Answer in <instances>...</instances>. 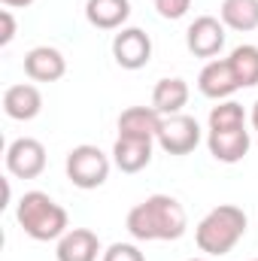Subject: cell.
<instances>
[{"mask_svg": "<svg viewBox=\"0 0 258 261\" xmlns=\"http://www.w3.org/2000/svg\"><path fill=\"white\" fill-rule=\"evenodd\" d=\"M125 228L134 240L152 243V240H179L189 228V216L183 203L173 195H149L131 206Z\"/></svg>", "mask_w": 258, "mask_h": 261, "instance_id": "1", "label": "cell"}, {"mask_svg": "<svg viewBox=\"0 0 258 261\" xmlns=\"http://www.w3.org/2000/svg\"><path fill=\"white\" fill-rule=\"evenodd\" d=\"M246 228H249V219L237 203H219L197 222L194 243L200 252L219 258V255H228L246 237Z\"/></svg>", "mask_w": 258, "mask_h": 261, "instance_id": "2", "label": "cell"}, {"mask_svg": "<svg viewBox=\"0 0 258 261\" xmlns=\"http://www.w3.org/2000/svg\"><path fill=\"white\" fill-rule=\"evenodd\" d=\"M15 222L31 240H40V243L61 240L70 231L67 210L46 192H24L15 206Z\"/></svg>", "mask_w": 258, "mask_h": 261, "instance_id": "3", "label": "cell"}, {"mask_svg": "<svg viewBox=\"0 0 258 261\" xmlns=\"http://www.w3.org/2000/svg\"><path fill=\"white\" fill-rule=\"evenodd\" d=\"M110 155H104L97 146L91 143H82V146H73L67 152L64 170L67 179L82 189V192H91V189H100L107 179H110Z\"/></svg>", "mask_w": 258, "mask_h": 261, "instance_id": "4", "label": "cell"}, {"mask_svg": "<svg viewBox=\"0 0 258 261\" xmlns=\"http://www.w3.org/2000/svg\"><path fill=\"white\" fill-rule=\"evenodd\" d=\"M155 143H158L167 155H189V152L197 149V143H200V125H197L194 116H186V113L164 116Z\"/></svg>", "mask_w": 258, "mask_h": 261, "instance_id": "5", "label": "cell"}, {"mask_svg": "<svg viewBox=\"0 0 258 261\" xmlns=\"http://www.w3.org/2000/svg\"><path fill=\"white\" fill-rule=\"evenodd\" d=\"M6 170L15 179H37L46 170V146L34 137H18L6 146Z\"/></svg>", "mask_w": 258, "mask_h": 261, "instance_id": "6", "label": "cell"}, {"mask_svg": "<svg viewBox=\"0 0 258 261\" xmlns=\"http://www.w3.org/2000/svg\"><path fill=\"white\" fill-rule=\"evenodd\" d=\"M113 58L122 70H143L152 61V40L143 28H122L113 37Z\"/></svg>", "mask_w": 258, "mask_h": 261, "instance_id": "7", "label": "cell"}, {"mask_svg": "<svg viewBox=\"0 0 258 261\" xmlns=\"http://www.w3.org/2000/svg\"><path fill=\"white\" fill-rule=\"evenodd\" d=\"M186 46L194 58H216L225 49V24L216 15H197L186 31Z\"/></svg>", "mask_w": 258, "mask_h": 261, "instance_id": "8", "label": "cell"}, {"mask_svg": "<svg viewBox=\"0 0 258 261\" xmlns=\"http://www.w3.org/2000/svg\"><path fill=\"white\" fill-rule=\"evenodd\" d=\"M237 88H240V82L228 64V58H213L197 73V91L210 100H231V94Z\"/></svg>", "mask_w": 258, "mask_h": 261, "instance_id": "9", "label": "cell"}, {"mask_svg": "<svg viewBox=\"0 0 258 261\" xmlns=\"http://www.w3.org/2000/svg\"><path fill=\"white\" fill-rule=\"evenodd\" d=\"M249 130L243 128H219V130H207V149L216 161L222 164H237L246 158L249 152Z\"/></svg>", "mask_w": 258, "mask_h": 261, "instance_id": "10", "label": "cell"}, {"mask_svg": "<svg viewBox=\"0 0 258 261\" xmlns=\"http://www.w3.org/2000/svg\"><path fill=\"white\" fill-rule=\"evenodd\" d=\"M43 110V94L37 85L31 82H18V85H9L3 91V113L15 122H31L37 119Z\"/></svg>", "mask_w": 258, "mask_h": 261, "instance_id": "11", "label": "cell"}, {"mask_svg": "<svg viewBox=\"0 0 258 261\" xmlns=\"http://www.w3.org/2000/svg\"><path fill=\"white\" fill-rule=\"evenodd\" d=\"M24 73L34 82H58L67 73V58L55 46H37L24 55Z\"/></svg>", "mask_w": 258, "mask_h": 261, "instance_id": "12", "label": "cell"}, {"mask_svg": "<svg viewBox=\"0 0 258 261\" xmlns=\"http://www.w3.org/2000/svg\"><path fill=\"white\" fill-rule=\"evenodd\" d=\"M97 255H104L100 240L88 228H70L58 240V249H55L58 261H97Z\"/></svg>", "mask_w": 258, "mask_h": 261, "instance_id": "13", "label": "cell"}, {"mask_svg": "<svg viewBox=\"0 0 258 261\" xmlns=\"http://www.w3.org/2000/svg\"><path fill=\"white\" fill-rule=\"evenodd\" d=\"M152 143L155 140H140V137H119L113 143V164L122 173H140L152 161Z\"/></svg>", "mask_w": 258, "mask_h": 261, "instance_id": "14", "label": "cell"}, {"mask_svg": "<svg viewBox=\"0 0 258 261\" xmlns=\"http://www.w3.org/2000/svg\"><path fill=\"white\" fill-rule=\"evenodd\" d=\"M85 18L97 31H122L131 18V0H88Z\"/></svg>", "mask_w": 258, "mask_h": 261, "instance_id": "15", "label": "cell"}, {"mask_svg": "<svg viewBox=\"0 0 258 261\" xmlns=\"http://www.w3.org/2000/svg\"><path fill=\"white\" fill-rule=\"evenodd\" d=\"M161 113L155 107H128L119 116V137H140V140H155L161 128Z\"/></svg>", "mask_w": 258, "mask_h": 261, "instance_id": "16", "label": "cell"}, {"mask_svg": "<svg viewBox=\"0 0 258 261\" xmlns=\"http://www.w3.org/2000/svg\"><path fill=\"white\" fill-rule=\"evenodd\" d=\"M189 82L179 79V76H167V79H158L155 88H152V107L161 113V116H176L183 113V107L189 103Z\"/></svg>", "mask_w": 258, "mask_h": 261, "instance_id": "17", "label": "cell"}, {"mask_svg": "<svg viewBox=\"0 0 258 261\" xmlns=\"http://www.w3.org/2000/svg\"><path fill=\"white\" fill-rule=\"evenodd\" d=\"M219 18L225 28L249 34L258 28V0H222Z\"/></svg>", "mask_w": 258, "mask_h": 261, "instance_id": "18", "label": "cell"}, {"mask_svg": "<svg viewBox=\"0 0 258 261\" xmlns=\"http://www.w3.org/2000/svg\"><path fill=\"white\" fill-rule=\"evenodd\" d=\"M228 64H231V70H234L240 88H252V85H258V46L243 43V46L231 49Z\"/></svg>", "mask_w": 258, "mask_h": 261, "instance_id": "19", "label": "cell"}, {"mask_svg": "<svg viewBox=\"0 0 258 261\" xmlns=\"http://www.w3.org/2000/svg\"><path fill=\"white\" fill-rule=\"evenodd\" d=\"M243 125H246V113L237 100H219V107L210 110V130L243 128Z\"/></svg>", "mask_w": 258, "mask_h": 261, "instance_id": "20", "label": "cell"}, {"mask_svg": "<svg viewBox=\"0 0 258 261\" xmlns=\"http://www.w3.org/2000/svg\"><path fill=\"white\" fill-rule=\"evenodd\" d=\"M100 261H146V255L140 252V246H134V243H113Z\"/></svg>", "mask_w": 258, "mask_h": 261, "instance_id": "21", "label": "cell"}, {"mask_svg": "<svg viewBox=\"0 0 258 261\" xmlns=\"http://www.w3.org/2000/svg\"><path fill=\"white\" fill-rule=\"evenodd\" d=\"M155 9H158L161 18H167V21H179L183 15H189L192 0H155Z\"/></svg>", "mask_w": 258, "mask_h": 261, "instance_id": "22", "label": "cell"}, {"mask_svg": "<svg viewBox=\"0 0 258 261\" xmlns=\"http://www.w3.org/2000/svg\"><path fill=\"white\" fill-rule=\"evenodd\" d=\"M0 24H3V31H0V46H9V43L15 40V18H12V9H0Z\"/></svg>", "mask_w": 258, "mask_h": 261, "instance_id": "23", "label": "cell"}, {"mask_svg": "<svg viewBox=\"0 0 258 261\" xmlns=\"http://www.w3.org/2000/svg\"><path fill=\"white\" fill-rule=\"evenodd\" d=\"M6 9H24V6H31L34 0H0Z\"/></svg>", "mask_w": 258, "mask_h": 261, "instance_id": "24", "label": "cell"}, {"mask_svg": "<svg viewBox=\"0 0 258 261\" xmlns=\"http://www.w3.org/2000/svg\"><path fill=\"white\" fill-rule=\"evenodd\" d=\"M249 122H252V128L258 130V100L252 103V113H249Z\"/></svg>", "mask_w": 258, "mask_h": 261, "instance_id": "25", "label": "cell"}, {"mask_svg": "<svg viewBox=\"0 0 258 261\" xmlns=\"http://www.w3.org/2000/svg\"><path fill=\"white\" fill-rule=\"evenodd\" d=\"M186 261H207V258H186Z\"/></svg>", "mask_w": 258, "mask_h": 261, "instance_id": "26", "label": "cell"}, {"mask_svg": "<svg viewBox=\"0 0 258 261\" xmlns=\"http://www.w3.org/2000/svg\"><path fill=\"white\" fill-rule=\"evenodd\" d=\"M255 261H258V258H255Z\"/></svg>", "mask_w": 258, "mask_h": 261, "instance_id": "27", "label": "cell"}]
</instances>
